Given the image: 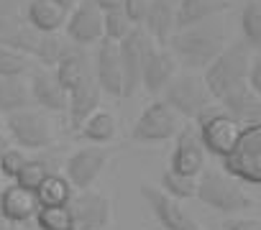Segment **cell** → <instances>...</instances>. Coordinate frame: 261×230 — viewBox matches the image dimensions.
Listing matches in <instances>:
<instances>
[{"label": "cell", "mask_w": 261, "mask_h": 230, "mask_svg": "<svg viewBox=\"0 0 261 230\" xmlns=\"http://www.w3.org/2000/svg\"><path fill=\"white\" fill-rule=\"evenodd\" d=\"M225 46H228V28L220 16L190 28H177L167 41V49L174 54L179 67L200 74L218 59V54Z\"/></svg>", "instance_id": "obj_1"}, {"label": "cell", "mask_w": 261, "mask_h": 230, "mask_svg": "<svg viewBox=\"0 0 261 230\" xmlns=\"http://www.w3.org/2000/svg\"><path fill=\"white\" fill-rule=\"evenodd\" d=\"M251 46L241 39L228 41V46L218 54V59L202 72V79L213 95V100L220 105L223 100H228L230 95L241 92L243 87H248L246 77H248V62H251Z\"/></svg>", "instance_id": "obj_2"}, {"label": "cell", "mask_w": 261, "mask_h": 230, "mask_svg": "<svg viewBox=\"0 0 261 230\" xmlns=\"http://www.w3.org/2000/svg\"><path fill=\"white\" fill-rule=\"evenodd\" d=\"M195 199L223 215H238L251 207V197L241 189V182L223 169H202V174L197 177Z\"/></svg>", "instance_id": "obj_3"}, {"label": "cell", "mask_w": 261, "mask_h": 230, "mask_svg": "<svg viewBox=\"0 0 261 230\" xmlns=\"http://www.w3.org/2000/svg\"><path fill=\"white\" fill-rule=\"evenodd\" d=\"M220 169L243 184L261 187V123H246L233 151L220 159Z\"/></svg>", "instance_id": "obj_4"}, {"label": "cell", "mask_w": 261, "mask_h": 230, "mask_svg": "<svg viewBox=\"0 0 261 230\" xmlns=\"http://www.w3.org/2000/svg\"><path fill=\"white\" fill-rule=\"evenodd\" d=\"M3 128L11 136L13 146L23 151H46L54 143V128L49 121V112L39 107H26L3 118Z\"/></svg>", "instance_id": "obj_5"}, {"label": "cell", "mask_w": 261, "mask_h": 230, "mask_svg": "<svg viewBox=\"0 0 261 230\" xmlns=\"http://www.w3.org/2000/svg\"><path fill=\"white\" fill-rule=\"evenodd\" d=\"M159 100H164L179 118H190V121H195L200 112H205L215 102L200 72H179L164 87Z\"/></svg>", "instance_id": "obj_6"}, {"label": "cell", "mask_w": 261, "mask_h": 230, "mask_svg": "<svg viewBox=\"0 0 261 230\" xmlns=\"http://www.w3.org/2000/svg\"><path fill=\"white\" fill-rule=\"evenodd\" d=\"M195 121H197L195 128L200 133V141H202L205 151L215 159H225L233 151V146L241 136V128H243V123H238L233 115L228 110H223L218 102H213L205 112L197 115Z\"/></svg>", "instance_id": "obj_7"}, {"label": "cell", "mask_w": 261, "mask_h": 230, "mask_svg": "<svg viewBox=\"0 0 261 230\" xmlns=\"http://www.w3.org/2000/svg\"><path fill=\"white\" fill-rule=\"evenodd\" d=\"M179 115L164 102V100H154L149 102L141 115L134 121V128H130V138L136 143H164L172 141L179 133Z\"/></svg>", "instance_id": "obj_8"}, {"label": "cell", "mask_w": 261, "mask_h": 230, "mask_svg": "<svg viewBox=\"0 0 261 230\" xmlns=\"http://www.w3.org/2000/svg\"><path fill=\"white\" fill-rule=\"evenodd\" d=\"M159 46L141 26H136L120 44H118V56H120V72H123V97H130L141 87V74L146 56L151 49Z\"/></svg>", "instance_id": "obj_9"}, {"label": "cell", "mask_w": 261, "mask_h": 230, "mask_svg": "<svg viewBox=\"0 0 261 230\" xmlns=\"http://www.w3.org/2000/svg\"><path fill=\"white\" fill-rule=\"evenodd\" d=\"M29 0H0V46L31 54L39 34L26 21Z\"/></svg>", "instance_id": "obj_10"}, {"label": "cell", "mask_w": 261, "mask_h": 230, "mask_svg": "<svg viewBox=\"0 0 261 230\" xmlns=\"http://www.w3.org/2000/svg\"><path fill=\"white\" fill-rule=\"evenodd\" d=\"M110 161V154L105 146H82L77 151H72L64 161V177L69 179V184L74 187V192H82V189H92V184L97 182V177L102 174V169L108 166Z\"/></svg>", "instance_id": "obj_11"}, {"label": "cell", "mask_w": 261, "mask_h": 230, "mask_svg": "<svg viewBox=\"0 0 261 230\" xmlns=\"http://www.w3.org/2000/svg\"><path fill=\"white\" fill-rule=\"evenodd\" d=\"M64 36L82 49H90L100 41H105L102 34V11L95 6V0H80V3L67 13Z\"/></svg>", "instance_id": "obj_12"}, {"label": "cell", "mask_w": 261, "mask_h": 230, "mask_svg": "<svg viewBox=\"0 0 261 230\" xmlns=\"http://www.w3.org/2000/svg\"><path fill=\"white\" fill-rule=\"evenodd\" d=\"M141 197L164 230H202V225L182 207V202L164 194L156 184H141Z\"/></svg>", "instance_id": "obj_13"}, {"label": "cell", "mask_w": 261, "mask_h": 230, "mask_svg": "<svg viewBox=\"0 0 261 230\" xmlns=\"http://www.w3.org/2000/svg\"><path fill=\"white\" fill-rule=\"evenodd\" d=\"M69 212H72V230H102L110 222L113 207L102 192L82 189L74 192L69 202Z\"/></svg>", "instance_id": "obj_14"}, {"label": "cell", "mask_w": 261, "mask_h": 230, "mask_svg": "<svg viewBox=\"0 0 261 230\" xmlns=\"http://www.w3.org/2000/svg\"><path fill=\"white\" fill-rule=\"evenodd\" d=\"M205 159H207V151L200 141V133L195 126H182L179 133L174 136V149H172V156H169V169L172 171H179V174H187V177H200L205 166Z\"/></svg>", "instance_id": "obj_15"}, {"label": "cell", "mask_w": 261, "mask_h": 230, "mask_svg": "<svg viewBox=\"0 0 261 230\" xmlns=\"http://www.w3.org/2000/svg\"><path fill=\"white\" fill-rule=\"evenodd\" d=\"M29 87H31L34 107H39L44 112H67L69 92L59 84L54 69L34 67V72L29 74Z\"/></svg>", "instance_id": "obj_16"}, {"label": "cell", "mask_w": 261, "mask_h": 230, "mask_svg": "<svg viewBox=\"0 0 261 230\" xmlns=\"http://www.w3.org/2000/svg\"><path fill=\"white\" fill-rule=\"evenodd\" d=\"M36 212H39V202H36L34 192L18 187L16 182L0 187V215H3L11 225L31 227Z\"/></svg>", "instance_id": "obj_17"}, {"label": "cell", "mask_w": 261, "mask_h": 230, "mask_svg": "<svg viewBox=\"0 0 261 230\" xmlns=\"http://www.w3.org/2000/svg\"><path fill=\"white\" fill-rule=\"evenodd\" d=\"M179 74V62L174 59V54L167 46H154L151 54L146 56L144 64V74H141V87L151 95L159 97L164 92V87Z\"/></svg>", "instance_id": "obj_18"}, {"label": "cell", "mask_w": 261, "mask_h": 230, "mask_svg": "<svg viewBox=\"0 0 261 230\" xmlns=\"http://www.w3.org/2000/svg\"><path fill=\"white\" fill-rule=\"evenodd\" d=\"M92 69H95V82L100 84L102 95L123 97V72H120L118 44H113V41H100L97 49H95Z\"/></svg>", "instance_id": "obj_19"}, {"label": "cell", "mask_w": 261, "mask_h": 230, "mask_svg": "<svg viewBox=\"0 0 261 230\" xmlns=\"http://www.w3.org/2000/svg\"><path fill=\"white\" fill-rule=\"evenodd\" d=\"M177 6L179 0H149V11L141 28L159 46H167V41L177 31Z\"/></svg>", "instance_id": "obj_20"}, {"label": "cell", "mask_w": 261, "mask_h": 230, "mask_svg": "<svg viewBox=\"0 0 261 230\" xmlns=\"http://www.w3.org/2000/svg\"><path fill=\"white\" fill-rule=\"evenodd\" d=\"M54 74H57L59 84H62L67 92H72L74 87L85 84L87 79H92V77H95L90 51H87V49H82V46H72V49L64 54V59L54 67Z\"/></svg>", "instance_id": "obj_21"}, {"label": "cell", "mask_w": 261, "mask_h": 230, "mask_svg": "<svg viewBox=\"0 0 261 230\" xmlns=\"http://www.w3.org/2000/svg\"><path fill=\"white\" fill-rule=\"evenodd\" d=\"M100 100H102V90L100 84L92 79H87L85 84L74 87L69 92V102H67V118H69V126L80 131V126L90 118L92 112L100 110Z\"/></svg>", "instance_id": "obj_22"}, {"label": "cell", "mask_w": 261, "mask_h": 230, "mask_svg": "<svg viewBox=\"0 0 261 230\" xmlns=\"http://www.w3.org/2000/svg\"><path fill=\"white\" fill-rule=\"evenodd\" d=\"M67 13L69 11L54 6L51 0H29V6H26V21L36 34L62 31L64 23H67Z\"/></svg>", "instance_id": "obj_23"}, {"label": "cell", "mask_w": 261, "mask_h": 230, "mask_svg": "<svg viewBox=\"0 0 261 230\" xmlns=\"http://www.w3.org/2000/svg\"><path fill=\"white\" fill-rule=\"evenodd\" d=\"M228 11V0H179L177 6V28H190L218 18Z\"/></svg>", "instance_id": "obj_24"}, {"label": "cell", "mask_w": 261, "mask_h": 230, "mask_svg": "<svg viewBox=\"0 0 261 230\" xmlns=\"http://www.w3.org/2000/svg\"><path fill=\"white\" fill-rule=\"evenodd\" d=\"M34 107L29 77H0V118Z\"/></svg>", "instance_id": "obj_25"}, {"label": "cell", "mask_w": 261, "mask_h": 230, "mask_svg": "<svg viewBox=\"0 0 261 230\" xmlns=\"http://www.w3.org/2000/svg\"><path fill=\"white\" fill-rule=\"evenodd\" d=\"M72 46H74V44H72L64 34H59V31H57V34H39L31 56H34L36 67L54 69V67L64 59V54H67Z\"/></svg>", "instance_id": "obj_26"}, {"label": "cell", "mask_w": 261, "mask_h": 230, "mask_svg": "<svg viewBox=\"0 0 261 230\" xmlns=\"http://www.w3.org/2000/svg\"><path fill=\"white\" fill-rule=\"evenodd\" d=\"M80 136L92 146H108L118 136V121L108 110H97L80 126Z\"/></svg>", "instance_id": "obj_27"}, {"label": "cell", "mask_w": 261, "mask_h": 230, "mask_svg": "<svg viewBox=\"0 0 261 230\" xmlns=\"http://www.w3.org/2000/svg\"><path fill=\"white\" fill-rule=\"evenodd\" d=\"M34 194H36L39 207H67L74 197V187L69 184V179L64 174L54 171L39 184V189Z\"/></svg>", "instance_id": "obj_28"}, {"label": "cell", "mask_w": 261, "mask_h": 230, "mask_svg": "<svg viewBox=\"0 0 261 230\" xmlns=\"http://www.w3.org/2000/svg\"><path fill=\"white\" fill-rule=\"evenodd\" d=\"M159 189L164 194H169L172 199H195L197 194V177H187V174H179V171H172L167 169L159 179Z\"/></svg>", "instance_id": "obj_29"}, {"label": "cell", "mask_w": 261, "mask_h": 230, "mask_svg": "<svg viewBox=\"0 0 261 230\" xmlns=\"http://www.w3.org/2000/svg\"><path fill=\"white\" fill-rule=\"evenodd\" d=\"M34 67L36 62L31 54L11 46H0V77H29Z\"/></svg>", "instance_id": "obj_30"}, {"label": "cell", "mask_w": 261, "mask_h": 230, "mask_svg": "<svg viewBox=\"0 0 261 230\" xmlns=\"http://www.w3.org/2000/svg\"><path fill=\"white\" fill-rule=\"evenodd\" d=\"M241 34L251 51H261V0H248L241 11Z\"/></svg>", "instance_id": "obj_31"}, {"label": "cell", "mask_w": 261, "mask_h": 230, "mask_svg": "<svg viewBox=\"0 0 261 230\" xmlns=\"http://www.w3.org/2000/svg\"><path fill=\"white\" fill-rule=\"evenodd\" d=\"M49 174H54V161L46 159V156H31V159L26 161V166L21 169V174L16 177V184L23 187V189H29V192H36L39 184H41Z\"/></svg>", "instance_id": "obj_32"}, {"label": "cell", "mask_w": 261, "mask_h": 230, "mask_svg": "<svg viewBox=\"0 0 261 230\" xmlns=\"http://www.w3.org/2000/svg\"><path fill=\"white\" fill-rule=\"evenodd\" d=\"M36 230H72V212L67 207H39L34 217Z\"/></svg>", "instance_id": "obj_33"}, {"label": "cell", "mask_w": 261, "mask_h": 230, "mask_svg": "<svg viewBox=\"0 0 261 230\" xmlns=\"http://www.w3.org/2000/svg\"><path fill=\"white\" fill-rule=\"evenodd\" d=\"M134 28H136V26L130 23V18L125 16V11H123V8L102 13V34H105V41L120 44L130 31H134Z\"/></svg>", "instance_id": "obj_34"}, {"label": "cell", "mask_w": 261, "mask_h": 230, "mask_svg": "<svg viewBox=\"0 0 261 230\" xmlns=\"http://www.w3.org/2000/svg\"><path fill=\"white\" fill-rule=\"evenodd\" d=\"M29 159H31L29 151H23V149H18V146L8 149V151L3 154V159H0V174H3L8 182H16V177L21 174V169L26 166Z\"/></svg>", "instance_id": "obj_35"}, {"label": "cell", "mask_w": 261, "mask_h": 230, "mask_svg": "<svg viewBox=\"0 0 261 230\" xmlns=\"http://www.w3.org/2000/svg\"><path fill=\"white\" fill-rule=\"evenodd\" d=\"M246 82H248V90L261 100V51H253V54H251V62H248V77H246Z\"/></svg>", "instance_id": "obj_36"}, {"label": "cell", "mask_w": 261, "mask_h": 230, "mask_svg": "<svg viewBox=\"0 0 261 230\" xmlns=\"http://www.w3.org/2000/svg\"><path fill=\"white\" fill-rule=\"evenodd\" d=\"M123 11L130 18L134 26H144L146 11H149V0H123Z\"/></svg>", "instance_id": "obj_37"}, {"label": "cell", "mask_w": 261, "mask_h": 230, "mask_svg": "<svg viewBox=\"0 0 261 230\" xmlns=\"http://www.w3.org/2000/svg\"><path fill=\"white\" fill-rule=\"evenodd\" d=\"M225 230H261V220H253V217H230V220H225Z\"/></svg>", "instance_id": "obj_38"}, {"label": "cell", "mask_w": 261, "mask_h": 230, "mask_svg": "<svg viewBox=\"0 0 261 230\" xmlns=\"http://www.w3.org/2000/svg\"><path fill=\"white\" fill-rule=\"evenodd\" d=\"M95 6H97L102 13H108V11H118V8H123V0H95Z\"/></svg>", "instance_id": "obj_39"}, {"label": "cell", "mask_w": 261, "mask_h": 230, "mask_svg": "<svg viewBox=\"0 0 261 230\" xmlns=\"http://www.w3.org/2000/svg\"><path fill=\"white\" fill-rule=\"evenodd\" d=\"M8 149H13V141H11V136L0 128V159H3V154L8 151Z\"/></svg>", "instance_id": "obj_40"}, {"label": "cell", "mask_w": 261, "mask_h": 230, "mask_svg": "<svg viewBox=\"0 0 261 230\" xmlns=\"http://www.w3.org/2000/svg\"><path fill=\"white\" fill-rule=\"evenodd\" d=\"M51 3H54V6H59V8H64V11H72V8L80 3V0H51Z\"/></svg>", "instance_id": "obj_41"}, {"label": "cell", "mask_w": 261, "mask_h": 230, "mask_svg": "<svg viewBox=\"0 0 261 230\" xmlns=\"http://www.w3.org/2000/svg\"><path fill=\"white\" fill-rule=\"evenodd\" d=\"M0 230H29V227H16V225H11L3 215H0Z\"/></svg>", "instance_id": "obj_42"}, {"label": "cell", "mask_w": 261, "mask_h": 230, "mask_svg": "<svg viewBox=\"0 0 261 230\" xmlns=\"http://www.w3.org/2000/svg\"><path fill=\"white\" fill-rule=\"evenodd\" d=\"M0 128H3V118H0Z\"/></svg>", "instance_id": "obj_43"}]
</instances>
